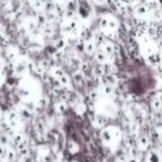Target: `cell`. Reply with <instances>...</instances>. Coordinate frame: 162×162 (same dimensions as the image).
<instances>
[]
</instances>
